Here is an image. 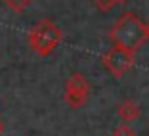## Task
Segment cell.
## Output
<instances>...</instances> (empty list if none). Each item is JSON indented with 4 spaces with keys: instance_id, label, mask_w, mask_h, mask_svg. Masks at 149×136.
<instances>
[{
    "instance_id": "obj_1",
    "label": "cell",
    "mask_w": 149,
    "mask_h": 136,
    "mask_svg": "<svg viewBox=\"0 0 149 136\" xmlns=\"http://www.w3.org/2000/svg\"><path fill=\"white\" fill-rule=\"evenodd\" d=\"M109 36L115 46L126 50V52L136 54L147 40V31H145V23L138 18L136 13L126 12L113 25Z\"/></svg>"
},
{
    "instance_id": "obj_2",
    "label": "cell",
    "mask_w": 149,
    "mask_h": 136,
    "mask_svg": "<svg viewBox=\"0 0 149 136\" xmlns=\"http://www.w3.org/2000/svg\"><path fill=\"white\" fill-rule=\"evenodd\" d=\"M27 39H29V46L33 48V52L38 54L40 57H46L59 46L63 33L52 19H42L29 31Z\"/></svg>"
},
{
    "instance_id": "obj_3",
    "label": "cell",
    "mask_w": 149,
    "mask_h": 136,
    "mask_svg": "<svg viewBox=\"0 0 149 136\" xmlns=\"http://www.w3.org/2000/svg\"><path fill=\"white\" fill-rule=\"evenodd\" d=\"M88 94H90V83L86 81V77L80 73H73L65 83V92H63L65 102L77 109L86 104Z\"/></svg>"
},
{
    "instance_id": "obj_4",
    "label": "cell",
    "mask_w": 149,
    "mask_h": 136,
    "mask_svg": "<svg viewBox=\"0 0 149 136\" xmlns=\"http://www.w3.org/2000/svg\"><path fill=\"white\" fill-rule=\"evenodd\" d=\"M101 62H103L105 69L109 71L111 75L123 77V75L132 67V63H134V54L118 48V46H113V48H109L105 54H103Z\"/></svg>"
},
{
    "instance_id": "obj_5",
    "label": "cell",
    "mask_w": 149,
    "mask_h": 136,
    "mask_svg": "<svg viewBox=\"0 0 149 136\" xmlns=\"http://www.w3.org/2000/svg\"><path fill=\"white\" fill-rule=\"evenodd\" d=\"M117 111H118V117L123 121H126V123H132V121H136L140 117V107H138L136 102H132V100H124L118 105Z\"/></svg>"
},
{
    "instance_id": "obj_6",
    "label": "cell",
    "mask_w": 149,
    "mask_h": 136,
    "mask_svg": "<svg viewBox=\"0 0 149 136\" xmlns=\"http://www.w3.org/2000/svg\"><path fill=\"white\" fill-rule=\"evenodd\" d=\"M31 2H33V0H4V4L8 6L12 12H15V13L25 12V10L31 6Z\"/></svg>"
},
{
    "instance_id": "obj_7",
    "label": "cell",
    "mask_w": 149,
    "mask_h": 136,
    "mask_svg": "<svg viewBox=\"0 0 149 136\" xmlns=\"http://www.w3.org/2000/svg\"><path fill=\"white\" fill-rule=\"evenodd\" d=\"M94 2H96V8L101 10V12H109L117 4V0H94Z\"/></svg>"
},
{
    "instance_id": "obj_8",
    "label": "cell",
    "mask_w": 149,
    "mask_h": 136,
    "mask_svg": "<svg viewBox=\"0 0 149 136\" xmlns=\"http://www.w3.org/2000/svg\"><path fill=\"white\" fill-rule=\"evenodd\" d=\"M113 136H134V130H132L128 125H120V127L115 128Z\"/></svg>"
},
{
    "instance_id": "obj_9",
    "label": "cell",
    "mask_w": 149,
    "mask_h": 136,
    "mask_svg": "<svg viewBox=\"0 0 149 136\" xmlns=\"http://www.w3.org/2000/svg\"><path fill=\"white\" fill-rule=\"evenodd\" d=\"M2 132H4V123L0 121V134H2Z\"/></svg>"
},
{
    "instance_id": "obj_10",
    "label": "cell",
    "mask_w": 149,
    "mask_h": 136,
    "mask_svg": "<svg viewBox=\"0 0 149 136\" xmlns=\"http://www.w3.org/2000/svg\"><path fill=\"white\" fill-rule=\"evenodd\" d=\"M145 31H147V39H149V21L145 23Z\"/></svg>"
},
{
    "instance_id": "obj_11",
    "label": "cell",
    "mask_w": 149,
    "mask_h": 136,
    "mask_svg": "<svg viewBox=\"0 0 149 136\" xmlns=\"http://www.w3.org/2000/svg\"><path fill=\"white\" fill-rule=\"evenodd\" d=\"M128 0H117V4H126Z\"/></svg>"
}]
</instances>
